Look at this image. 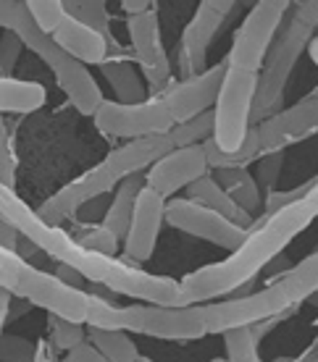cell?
Returning a JSON list of instances; mask_svg holds the SVG:
<instances>
[{"label":"cell","mask_w":318,"mask_h":362,"mask_svg":"<svg viewBox=\"0 0 318 362\" xmlns=\"http://www.w3.org/2000/svg\"><path fill=\"white\" fill-rule=\"evenodd\" d=\"M187 189H190V197H187V199L198 202V205H203V208L216 210L218 216H224L227 221L237 223L239 228L250 231V226H253V216L239 208V205L229 197L227 192H224V187H221V184L210 176V173H205V176H203V179H198L195 184H190Z\"/></svg>","instance_id":"ac0fdd59"},{"label":"cell","mask_w":318,"mask_h":362,"mask_svg":"<svg viewBox=\"0 0 318 362\" xmlns=\"http://www.w3.org/2000/svg\"><path fill=\"white\" fill-rule=\"evenodd\" d=\"M53 362H64V360H53Z\"/></svg>","instance_id":"c3c4849f"},{"label":"cell","mask_w":318,"mask_h":362,"mask_svg":"<svg viewBox=\"0 0 318 362\" xmlns=\"http://www.w3.org/2000/svg\"><path fill=\"white\" fill-rule=\"evenodd\" d=\"M0 181L13 189L16 184V171H13V155L8 145V132H6V121L0 116Z\"/></svg>","instance_id":"e575fe53"},{"label":"cell","mask_w":318,"mask_h":362,"mask_svg":"<svg viewBox=\"0 0 318 362\" xmlns=\"http://www.w3.org/2000/svg\"><path fill=\"white\" fill-rule=\"evenodd\" d=\"M164 221H166V199L161 194H155L153 189L142 187V192L137 194L132 223H129L127 239H124V252H127L129 260L145 263V260L153 257Z\"/></svg>","instance_id":"2e32d148"},{"label":"cell","mask_w":318,"mask_h":362,"mask_svg":"<svg viewBox=\"0 0 318 362\" xmlns=\"http://www.w3.org/2000/svg\"><path fill=\"white\" fill-rule=\"evenodd\" d=\"M101 74L106 76V82L113 87L116 92V103L121 105H137V103H145L147 90L137 69L132 66L129 58L118 55V58H106L101 64Z\"/></svg>","instance_id":"d6986e66"},{"label":"cell","mask_w":318,"mask_h":362,"mask_svg":"<svg viewBox=\"0 0 318 362\" xmlns=\"http://www.w3.org/2000/svg\"><path fill=\"white\" fill-rule=\"evenodd\" d=\"M210 362H227V360H221V357H218V360H210Z\"/></svg>","instance_id":"7dc6e473"},{"label":"cell","mask_w":318,"mask_h":362,"mask_svg":"<svg viewBox=\"0 0 318 362\" xmlns=\"http://www.w3.org/2000/svg\"><path fill=\"white\" fill-rule=\"evenodd\" d=\"M0 360L3 362H35L37 346L21 336H0Z\"/></svg>","instance_id":"d6a6232c"},{"label":"cell","mask_w":318,"mask_h":362,"mask_svg":"<svg viewBox=\"0 0 318 362\" xmlns=\"http://www.w3.org/2000/svg\"><path fill=\"white\" fill-rule=\"evenodd\" d=\"M76 245H82L84 250H90V252L110 255V257H116L118 239L110 234L103 223H95V226H84L82 228V234L76 236Z\"/></svg>","instance_id":"f546056e"},{"label":"cell","mask_w":318,"mask_h":362,"mask_svg":"<svg viewBox=\"0 0 318 362\" xmlns=\"http://www.w3.org/2000/svg\"><path fill=\"white\" fill-rule=\"evenodd\" d=\"M276 362H302V360H276Z\"/></svg>","instance_id":"bcb514c9"},{"label":"cell","mask_w":318,"mask_h":362,"mask_svg":"<svg viewBox=\"0 0 318 362\" xmlns=\"http://www.w3.org/2000/svg\"><path fill=\"white\" fill-rule=\"evenodd\" d=\"M18 231L16 228H11L6 221H0V247L3 250H11V252H16V245H18Z\"/></svg>","instance_id":"ab89813d"},{"label":"cell","mask_w":318,"mask_h":362,"mask_svg":"<svg viewBox=\"0 0 318 362\" xmlns=\"http://www.w3.org/2000/svg\"><path fill=\"white\" fill-rule=\"evenodd\" d=\"M213 136V110H205L200 116L190 118L184 124H176V127L169 132V139H171L174 150L176 147H198L203 145L205 139Z\"/></svg>","instance_id":"d4e9b609"},{"label":"cell","mask_w":318,"mask_h":362,"mask_svg":"<svg viewBox=\"0 0 318 362\" xmlns=\"http://www.w3.org/2000/svg\"><path fill=\"white\" fill-rule=\"evenodd\" d=\"M258 139H261V150L268 153H284L290 145L308 139L310 134L318 132V90L310 92L308 98L295 103L292 108H284L273 113L271 118L261 121L258 127Z\"/></svg>","instance_id":"7c38bea8"},{"label":"cell","mask_w":318,"mask_h":362,"mask_svg":"<svg viewBox=\"0 0 318 362\" xmlns=\"http://www.w3.org/2000/svg\"><path fill=\"white\" fill-rule=\"evenodd\" d=\"M313 218H318L316 181L305 197L273 216H266V221L255 231H247L245 242L227 260L187 273L179 281V305H205L213 297L237 291L239 286L250 284L258 271H263V265L271 263L276 255H282L284 247L308 228Z\"/></svg>","instance_id":"6da1fadb"},{"label":"cell","mask_w":318,"mask_h":362,"mask_svg":"<svg viewBox=\"0 0 318 362\" xmlns=\"http://www.w3.org/2000/svg\"><path fill=\"white\" fill-rule=\"evenodd\" d=\"M66 362H108V360H106V357H103L95 346L84 341V344L74 346L72 352L66 354Z\"/></svg>","instance_id":"74e56055"},{"label":"cell","mask_w":318,"mask_h":362,"mask_svg":"<svg viewBox=\"0 0 318 362\" xmlns=\"http://www.w3.org/2000/svg\"><path fill=\"white\" fill-rule=\"evenodd\" d=\"M90 344L108 362H137L142 354L124 331H98L90 328Z\"/></svg>","instance_id":"cb8c5ba5"},{"label":"cell","mask_w":318,"mask_h":362,"mask_svg":"<svg viewBox=\"0 0 318 362\" xmlns=\"http://www.w3.org/2000/svg\"><path fill=\"white\" fill-rule=\"evenodd\" d=\"M129 179L127 168L118 163V158L113 153L106 155V160L84 171L82 176H76L74 181H69L64 189H58L53 197H47L42 202V208L37 210L40 218L50 223V226H61L64 221L74 218L79 213L82 205H87L90 199L106 197L118 181Z\"/></svg>","instance_id":"ba28073f"},{"label":"cell","mask_w":318,"mask_h":362,"mask_svg":"<svg viewBox=\"0 0 318 362\" xmlns=\"http://www.w3.org/2000/svg\"><path fill=\"white\" fill-rule=\"evenodd\" d=\"M258 344H261V339L255 336L253 326L232 328V331L224 334L227 362H261V357H258Z\"/></svg>","instance_id":"484cf974"},{"label":"cell","mask_w":318,"mask_h":362,"mask_svg":"<svg viewBox=\"0 0 318 362\" xmlns=\"http://www.w3.org/2000/svg\"><path fill=\"white\" fill-rule=\"evenodd\" d=\"M313 181L310 179L305 187H300V189H292V192H271V194H266L263 197V208H266V216H273V213H279V210L290 208L292 202H297L300 197H305L310 192V187H313Z\"/></svg>","instance_id":"836d02e7"},{"label":"cell","mask_w":318,"mask_h":362,"mask_svg":"<svg viewBox=\"0 0 318 362\" xmlns=\"http://www.w3.org/2000/svg\"><path fill=\"white\" fill-rule=\"evenodd\" d=\"M0 29H6L18 40L35 29V21L29 16L27 0H0Z\"/></svg>","instance_id":"f1b7e54d"},{"label":"cell","mask_w":318,"mask_h":362,"mask_svg":"<svg viewBox=\"0 0 318 362\" xmlns=\"http://www.w3.org/2000/svg\"><path fill=\"white\" fill-rule=\"evenodd\" d=\"M287 13L290 16H284L282 32L271 42L263 69L258 74V92H255L253 113H250L253 127L279 113L290 74L295 71L302 50L310 45L318 29V3H290Z\"/></svg>","instance_id":"7a4b0ae2"},{"label":"cell","mask_w":318,"mask_h":362,"mask_svg":"<svg viewBox=\"0 0 318 362\" xmlns=\"http://www.w3.org/2000/svg\"><path fill=\"white\" fill-rule=\"evenodd\" d=\"M21 47L24 45L16 35H11V32L3 35V40H0V76H11L18 55H21Z\"/></svg>","instance_id":"d590c367"},{"label":"cell","mask_w":318,"mask_h":362,"mask_svg":"<svg viewBox=\"0 0 318 362\" xmlns=\"http://www.w3.org/2000/svg\"><path fill=\"white\" fill-rule=\"evenodd\" d=\"M302 362H318V331H316V341L310 344V349L300 357Z\"/></svg>","instance_id":"7bdbcfd3"},{"label":"cell","mask_w":318,"mask_h":362,"mask_svg":"<svg viewBox=\"0 0 318 362\" xmlns=\"http://www.w3.org/2000/svg\"><path fill=\"white\" fill-rule=\"evenodd\" d=\"M142 187H145V173H135V176L124 179V184L116 189L113 202H110L108 210H106L103 226L108 228L118 242H124V239H127L129 223H132V213H135L137 194L142 192Z\"/></svg>","instance_id":"ffe728a7"},{"label":"cell","mask_w":318,"mask_h":362,"mask_svg":"<svg viewBox=\"0 0 318 362\" xmlns=\"http://www.w3.org/2000/svg\"><path fill=\"white\" fill-rule=\"evenodd\" d=\"M47 92L42 84L0 76V116L3 113H35L45 105Z\"/></svg>","instance_id":"44dd1931"},{"label":"cell","mask_w":318,"mask_h":362,"mask_svg":"<svg viewBox=\"0 0 318 362\" xmlns=\"http://www.w3.org/2000/svg\"><path fill=\"white\" fill-rule=\"evenodd\" d=\"M27 8L35 27L47 37H53V32L66 18L64 0H27Z\"/></svg>","instance_id":"83f0119b"},{"label":"cell","mask_w":318,"mask_h":362,"mask_svg":"<svg viewBox=\"0 0 318 362\" xmlns=\"http://www.w3.org/2000/svg\"><path fill=\"white\" fill-rule=\"evenodd\" d=\"M234 11L232 0H203L190 24L182 32L179 42V66H182V82L205 71V53L224 18Z\"/></svg>","instance_id":"30bf717a"},{"label":"cell","mask_w":318,"mask_h":362,"mask_svg":"<svg viewBox=\"0 0 318 362\" xmlns=\"http://www.w3.org/2000/svg\"><path fill=\"white\" fill-rule=\"evenodd\" d=\"M116 331L124 334H142L166 341H195L208 336L205 326V308L203 305H127L116 308Z\"/></svg>","instance_id":"277c9868"},{"label":"cell","mask_w":318,"mask_h":362,"mask_svg":"<svg viewBox=\"0 0 318 362\" xmlns=\"http://www.w3.org/2000/svg\"><path fill=\"white\" fill-rule=\"evenodd\" d=\"M106 202H103V197L98 199H90L87 205H82L79 208V213H76V218L79 221H84L87 226H95V223H103V218H106Z\"/></svg>","instance_id":"8d00e7d4"},{"label":"cell","mask_w":318,"mask_h":362,"mask_svg":"<svg viewBox=\"0 0 318 362\" xmlns=\"http://www.w3.org/2000/svg\"><path fill=\"white\" fill-rule=\"evenodd\" d=\"M308 50H310V58H313V61H316V66H318V37H313V40H310ZM316 192H318V176H316Z\"/></svg>","instance_id":"ee69618b"},{"label":"cell","mask_w":318,"mask_h":362,"mask_svg":"<svg viewBox=\"0 0 318 362\" xmlns=\"http://www.w3.org/2000/svg\"><path fill=\"white\" fill-rule=\"evenodd\" d=\"M203 153H205L208 168H213V171H224V168H247V165L253 163L255 158L263 153V150H261V139H258V132H255V127H253L250 132H247L245 142H242V147H239L237 153L224 155L216 147L213 136L203 142Z\"/></svg>","instance_id":"603a6c76"},{"label":"cell","mask_w":318,"mask_h":362,"mask_svg":"<svg viewBox=\"0 0 318 362\" xmlns=\"http://www.w3.org/2000/svg\"><path fill=\"white\" fill-rule=\"evenodd\" d=\"M55 276L64 281V284H69V286H74V289H82V273L74 271L72 265H61L58 263V268H55Z\"/></svg>","instance_id":"f35d334b"},{"label":"cell","mask_w":318,"mask_h":362,"mask_svg":"<svg viewBox=\"0 0 318 362\" xmlns=\"http://www.w3.org/2000/svg\"><path fill=\"white\" fill-rule=\"evenodd\" d=\"M50 336H53V344L58 349L72 352L74 346L84 344V326L74 323V320H64L58 315H50Z\"/></svg>","instance_id":"4dcf8cb0"},{"label":"cell","mask_w":318,"mask_h":362,"mask_svg":"<svg viewBox=\"0 0 318 362\" xmlns=\"http://www.w3.org/2000/svg\"><path fill=\"white\" fill-rule=\"evenodd\" d=\"M137 362H153V360H147V357H140V360H137Z\"/></svg>","instance_id":"f6af8a7d"},{"label":"cell","mask_w":318,"mask_h":362,"mask_svg":"<svg viewBox=\"0 0 318 362\" xmlns=\"http://www.w3.org/2000/svg\"><path fill=\"white\" fill-rule=\"evenodd\" d=\"M121 11H127L129 16H140V13L155 11V3H150V0H124V3H121Z\"/></svg>","instance_id":"60d3db41"},{"label":"cell","mask_w":318,"mask_h":362,"mask_svg":"<svg viewBox=\"0 0 318 362\" xmlns=\"http://www.w3.org/2000/svg\"><path fill=\"white\" fill-rule=\"evenodd\" d=\"M255 92H258V74L237 71L227 66L213 105V142L224 155L237 153L245 142L250 132Z\"/></svg>","instance_id":"5b68a950"},{"label":"cell","mask_w":318,"mask_h":362,"mask_svg":"<svg viewBox=\"0 0 318 362\" xmlns=\"http://www.w3.org/2000/svg\"><path fill=\"white\" fill-rule=\"evenodd\" d=\"M64 8L76 21H82V24H87V27L101 32V35H108L110 16H108V6L103 0H66Z\"/></svg>","instance_id":"4316f807"},{"label":"cell","mask_w":318,"mask_h":362,"mask_svg":"<svg viewBox=\"0 0 318 362\" xmlns=\"http://www.w3.org/2000/svg\"><path fill=\"white\" fill-rule=\"evenodd\" d=\"M166 221H169V226L198 236V239H205L216 247H224V250H237L247 236L245 228H239L224 216H218L216 210L203 208L192 199H171L166 205Z\"/></svg>","instance_id":"8fae6325"},{"label":"cell","mask_w":318,"mask_h":362,"mask_svg":"<svg viewBox=\"0 0 318 362\" xmlns=\"http://www.w3.org/2000/svg\"><path fill=\"white\" fill-rule=\"evenodd\" d=\"M53 42L82 66H101L108 58V40H106V35L90 29L87 24L76 21L69 13L61 21V27L53 32Z\"/></svg>","instance_id":"e0dca14e"},{"label":"cell","mask_w":318,"mask_h":362,"mask_svg":"<svg viewBox=\"0 0 318 362\" xmlns=\"http://www.w3.org/2000/svg\"><path fill=\"white\" fill-rule=\"evenodd\" d=\"M213 179L245 213H253L255 208L263 205V194L255 184V176L247 168H224V171L213 173Z\"/></svg>","instance_id":"7402d4cb"},{"label":"cell","mask_w":318,"mask_h":362,"mask_svg":"<svg viewBox=\"0 0 318 362\" xmlns=\"http://www.w3.org/2000/svg\"><path fill=\"white\" fill-rule=\"evenodd\" d=\"M224 74H227V61L210 66L203 74L192 76V79H184V82L174 84L164 92V105L169 110V116L174 118V127L176 124H184L190 118L200 116L205 110H213L218 98V90H221V82H224Z\"/></svg>","instance_id":"5bb4252c"},{"label":"cell","mask_w":318,"mask_h":362,"mask_svg":"<svg viewBox=\"0 0 318 362\" xmlns=\"http://www.w3.org/2000/svg\"><path fill=\"white\" fill-rule=\"evenodd\" d=\"M205 173H208V160H205L203 145L176 147L147 168L145 187L166 199L176 194L179 189H184V187L195 184L198 179H203Z\"/></svg>","instance_id":"9a60e30c"},{"label":"cell","mask_w":318,"mask_h":362,"mask_svg":"<svg viewBox=\"0 0 318 362\" xmlns=\"http://www.w3.org/2000/svg\"><path fill=\"white\" fill-rule=\"evenodd\" d=\"M0 286L37 305V308L47 310L50 315L87 326L90 291L74 289V286L58 279L55 273L42 271V268L21 260L16 252L3 250V247H0Z\"/></svg>","instance_id":"3957f363"},{"label":"cell","mask_w":318,"mask_h":362,"mask_svg":"<svg viewBox=\"0 0 318 362\" xmlns=\"http://www.w3.org/2000/svg\"><path fill=\"white\" fill-rule=\"evenodd\" d=\"M21 45L29 47L32 53H37L53 71L58 87L64 90L74 108L79 110L82 116H95L106 98H103L101 87L95 82V76L87 71V66L79 61H74L72 55H66L61 47L53 42V37L42 35L40 29H29L27 35L21 37Z\"/></svg>","instance_id":"8992f818"},{"label":"cell","mask_w":318,"mask_h":362,"mask_svg":"<svg viewBox=\"0 0 318 362\" xmlns=\"http://www.w3.org/2000/svg\"><path fill=\"white\" fill-rule=\"evenodd\" d=\"M287 11H290L287 0H261V3H255L253 11L242 21V27L237 29L232 50L227 55L229 69L261 74L266 55L271 50L273 37L284 24Z\"/></svg>","instance_id":"52a82bcc"},{"label":"cell","mask_w":318,"mask_h":362,"mask_svg":"<svg viewBox=\"0 0 318 362\" xmlns=\"http://www.w3.org/2000/svg\"><path fill=\"white\" fill-rule=\"evenodd\" d=\"M282 165H284V153H268L258 160V173H255V184L261 194H271L276 192V184H279V176H282Z\"/></svg>","instance_id":"1f68e13d"},{"label":"cell","mask_w":318,"mask_h":362,"mask_svg":"<svg viewBox=\"0 0 318 362\" xmlns=\"http://www.w3.org/2000/svg\"><path fill=\"white\" fill-rule=\"evenodd\" d=\"M95 129L103 136L116 139H142V136H161L174 129V118L169 116L164 100H145L137 105H121L106 100L98 113L92 116Z\"/></svg>","instance_id":"9c48e42d"},{"label":"cell","mask_w":318,"mask_h":362,"mask_svg":"<svg viewBox=\"0 0 318 362\" xmlns=\"http://www.w3.org/2000/svg\"><path fill=\"white\" fill-rule=\"evenodd\" d=\"M127 29L132 47H135L137 64L142 69V76L155 92H166L171 87V61H169V53L164 47V40H161V24H158L155 11L129 16Z\"/></svg>","instance_id":"4fadbf2b"},{"label":"cell","mask_w":318,"mask_h":362,"mask_svg":"<svg viewBox=\"0 0 318 362\" xmlns=\"http://www.w3.org/2000/svg\"><path fill=\"white\" fill-rule=\"evenodd\" d=\"M11 291H6L0 286V336H3V328H6V320H8V313H11Z\"/></svg>","instance_id":"b9f144b4"}]
</instances>
